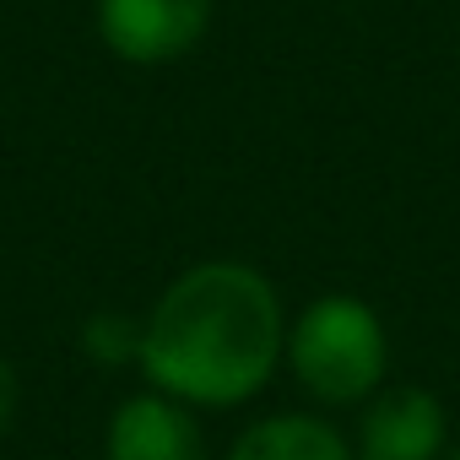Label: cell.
<instances>
[{
  "mask_svg": "<svg viewBox=\"0 0 460 460\" xmlns=\"http://www.w3.org/2000/svg\"><path fill=\"white\" fill-rule=\"evenodd\" d=\"M282 358V309L261 271L211 261L184 271L141 325V368L157 390L200 406H234Z\"/></svg>",
  "mask_w": 460,
  "mask_h": 460,
  "instance_id": "6da1fadb",
  "label": "cell"
},
{
  "mask_svg": "<svg viewBox=\"0 0 460 460\" xmlns=\"http://www.w3.org/2000/svg\"><path fill=\"white\" fill-rule=\"evenodd\" d=\"M293 368L304 390L331 406L363 401L385 374V331L368 304L358 298H320L304 309L293 331Z\"/></svg>",
  "mask_w": 460,
  "mask_h": 460,
  "instance_id": "7a4b0ae2",
  "label": "cell"
},
{
  "mask_svg": "<svg viewBox=\"0 0 460 460\" xmlns=\"http://www.w3.org/2000/svg\"><path fill=\"white\" fill-rule=\"evenodd\" d=\"M211 22V0H98V33L119 60H179Z\"/></svg>",
  "mask_w": 460,
  "mask_h": 460,
  "instance_id": "3957f363",
  "label": "cell"
},
{
  "mask_svg": "<svg viewBox=\"0 0 460 460\" xmlns=\"http://www.w3.org/2000/svg\"><path fill=\"white\" fill-rule=\"evenodd\" d=\"M109 460H206V438L184 406L136 395L109 422Z\"/></svg>",
  "mask_w": 460,
  "mask_h": 460,
  "instance_id": "277c9868",
  "label": "cell"
},
{
  "mask_svg": "<svg viewBox=\"0 0 460 460\" xmlns=\"http://www.w3.org/2000/svg\"><path fill=\"white\" fill-rule=\"evenodd\" d=\"M444 449V406L428 390H385L363 417V460H433Z\"/></svg>",
  "mask_w": 460,
  "mask_h": 460,
  "instance_id": "5b68a950",
  "label": "cell"
},
{
  "mask_svg": "<svg viewBox=\"0 0 460 460\" xmlns=\"http://www.w3.org/2000/svg\"><path fill=\"white\" fill-rule=\"evenodd\" d=\"M227 460H352V455L336 438V428L314 417H266L234 444Z\"/></svg>",
  "mask_w": 460,
  "mask_h": 460,
  "instance_id": "8992f818",
  "label": "cell"
},
{
  "mask_svg": "<svg viewBox=\"0 0 460 460\" xmlns=\"http://www.w3.org/2000/svg\"><path fill=\"white\" fill-rule=\"evenodd\" d=\"M87 352L98 363H125V358H141V325H130L125 314H93L87 320Z\"/></svg>",
  "mask_w": 460,
  "mask_h": 460,
  "instance_id": "52a82bcc",
  "label": "cell"
},
{
  "mask_svg": "<svg viewBox=\"0 0 460 460\" xmlns=\"http://www.w3.org/2000/svg\"><path fill=\"white\" fill-rule=\"evenodd\" d=\"M12 411H17V368L0 358V433L12 428Z\"/></svg>",
  "mask_w": 460,
  "mask_h": 460,
  "instance_id": "ba28073f",
  "label": "cell"
},
{
  "mask_svg": "<svg viewBox=\"0 0 460 460\" xmlns=\"http://www.w3.org/2000/svg\"><path fill=\"white\" fill-rule=\"evenodd\" d=\"M455 460H460V455H455Z\"/></svg>",
  "mask_w": 460,
  "mask_h": 460,
  "instance_id": "9c48e42d",
  "label": "cell"
}]
</instances>
